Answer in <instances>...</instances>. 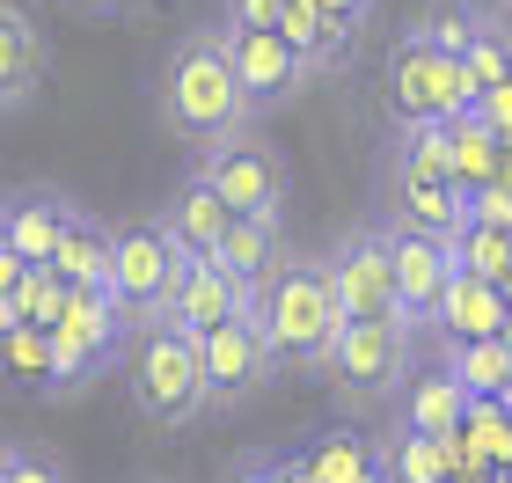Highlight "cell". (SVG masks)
Here are the masks:
<instances>
[{"label": "cell", "instance_id": "1f68e13d", "mask_svg": "<svg viewBox=\"0 0 512 483\" xmlns=\"http://www.w3.org/2000/svg\"><path fill=\"white\" fill-rule=\"evenodd\" d=\"M66 308V279L52 264H30L22 271V286H15V322H30V330H52Z\"/></svg>", "mask_w": 512, "mask_h": 483}, {"label": "cell", "instance_id": "52a82bcc", "mask_svg": "<svg viewBox=\"0 0 512 483\" xmlns=\"http://www.w3.org/2000/svg\"><path fill=\"white\" fill-rule=\"evenodd\" d=\"M198 176L227 198L235 220H278V205H286V161H278V147L256 140V132H235V140L205 147Z\"/></svg>", "mask_w": 512, "mask_h": 483}, {"label": "cell", "instance_id": "d6a6232c", "mask_svg": "<svg viewBox=\"0 0 512 483\" xmlns=\"http://www.w3.org/2000/svg\"><path fill=\"white\" fill-rule=\"evenodd\" d=\"M469 220L476 227H505V235H512V191H505V183H483V191L469 198Z\"/></svg>", "mask_w": 512, "mask_h": 483}, {"label": "cell", "instance_id": "cb8c5ba5", "mask_svg": "<svg viewBox=\"0 0 512 483\" xmlns=\"http://www.w3.org/2000/svg\"><path fill=\"white\" fill-rule=\"evenodd\" d=\"M300 469H308L315 483H374L381 476V454L359 440V432H315L308 447H300Z\"/></svg>", "mask_w": 512, "mask_h": 483}, {"label": "cell", "instance_id": "ee69618b", "mask_svg": "<svg viewBox=\"0 0 512 483\" xmlns=\"http://www.w3.org/2000/svg\"><path fill=\"white\" fill-rule=\"evenodd\" d=\"M498 344H505V352H512V308H505V330H498Z\"/></svg>", "mask_w": 512, "mask_h": 483}, {"label": "cell", "instance_id": "4316f807", "mask_svg": "<svg viewBox=\"0 0 512 483\" xmlns=\"http://www.w3.org/2000/svg\"><path fill=\"white\" fill-rule=\"evenodd\" d=\"M454 264L469 271V279H483V286H498L505 301H512V235L505 227H461L454 235Z\"/></svg>", "mask_w": 512, "mask_h": 483}, {"label": "cell", "instance_id": "4fadbf2b", "mask_svg": "<svg viewBox=\"0 0 512 483\" xmlns=\"http://www.w3.org/2000/svg\"><path fill=\"white\" fill-rule=\"evenodd\" d=\"M388 227V257H395V301H403V322H432V308L447 301V286H454V242H439V235H410V227Z\"/></svg>", "mask_w": 512, "mask_h": 483}, {"label": "cell", "instance_id": "7bdbcfd3", "mask_svg": "<svg viewBox=\"0 0 512 483\" xmlns=\"http://www.w3.org/2000/svg\"><path fill=\"white\" fill-rule=\"evenodd\" d=\"M8 462H15V447H8V440H0V483H8Z\"/></svg>", "mask_w": 512, "mask_h": 483}, {"label": "cell", "instance_id": "7402d4cb", "mask_svg": "<svg viewBox=\"0 0 512 483\" xmlns=\"http://www.w3.org/2000/svg\"><path fill=\"white\" fill-rule=\"evenodd\" d=\"M110 249H118V227H103L96 213H74V227H66V242H59V257H52V271L66 286H110Z\"/></svg>", "mask_w": 512, "mask_h": 483}, {"label": "cell", "instance_id": "d590c367", "mask_svg": "<svg viewBox=\"0 0 512 483\" xmlns=\"http://www.w3.org/2000/svg\"><path fill=\"white\" fill-rule=\"evenodd\" d=\"M8 483H66L52 454H30V447H15V462H8Z\"/></svg>", "mask_w": 512, "mask_h": 483}, {"label": "cell", "instance_id": "3957f363", "mask_svg": "<svg viewBox=\"0 0 512 483\" xmlns=\"http://www.w3.org/2000/svg\"><path fill=\"white\" fill-rule=\"evenodd\" d=\"M125 388L139 403V418L154 425H191L213 410V396H205V352L191 330H176L169 315L139 322L132 344H125Z\"/></svg>", "mask_w": 512, "mask_h": 483}, {"label": "cell", "instance_id": "d4e9b609", "mask_svg": "<svg viewBox=\"0 0 512 483\" xmlns=\"http://www.w3.org/2000/svg\"><path fill=\"white\" fill-rule=\"evenodd\" d=\"M0 374H8L15 388H30V396H59V359H52V330H8V344H0Z\"/></svg>", "mask_w": 512, "mask_h": 483}, {"label": "cell", "instance_id": "277c9868", "mask_svg": "<svg viewBox=\"0 0 512 483\" xmlns=\"http://www.w3.org/2000/svg\"><path fill=\"white\" fill-rule=\"evenodd\" d=\"M381 88H388V118L395 125H454L476 110V88H469V66L432 52L417 30H403L388 44V66H381Z\"/></svg>", "mask_w": 512, "mask_h": 483}, {"label": "cell", "instance_id": "836d02e7", "mask_svg": "<svg viewBox=\"0 0 512 483\" xmlns=\"http://www.w3.org/2000/svg\"><path fill=\"white\" fill-rule=\"evenodd\" d=\"M286 0H227V30H278Z\"/></svg>", "mask_w": 512, "mask_h": 483}, {"label": "cell", "instance_id": "f1b7e54d", "mask_svg": "<svg viewBox=\"0 0 512 483\" xmlns=\"http://www.w3.org/2000/svg\"><path fill=\"white\" fill-rule=\"evenodd\" d=\"M461 447H469L491 476H505L512 469V410L498 396L491 403H469V418H461Z\"/></svg>", "mask_w": 512, "mask_h": 483}, {"label": "cell", "instance_id": "ffe728a7", "mask_svg": "<svg viewBox=\"0 0 512 483\" xmlns=\"http://www.w3.org/2000/svg\"><path fill=\"white\" fill-rule=\"evenodd\" d=\"M461 418H469V396H461V381L447 374V366L403 381V432H417V440H447V432H461Z\"/></svg>", "mask_w": 512, "mask_h": 483}, {"label": "cell", "instance_id": "e575fe53", "mask_svg": "<svg viewBox=\"0 0 512 483\" xmlns=\"http://www.w3.org/2000/svg\"><path fill=\"white\" fill-rule=\"evenodd\" d=\"M476 118L498 132V140H512V81H498V88H483L476 96Z\"/></svg>", "mask_w": 512, "mask_h": 483}, {"label": "cell", "instance_id": "484cf974", "mask_svg": "<svg viewBox=\"0 0 512 483\" xmlns=\"http://www.w3.org/2000/svg\"><path fill=\"white\" fill-rule=\"evenodd\" d=\"M447 374L461 381V396H469V403H491V396H505V388H512V352H505L498 337L454 344V352H447Z\"/></svg>", "mask_w": 512, "mask_h": 483}, {"label": "cell", "instance_id": "9a60e30c", "mask_svg": "<svg viewBox=\"0 0 512 483\" xmlns=\"http://www.w3.org/2000/svg\"><path fill=\"white\" fill-rule=\"evenodd\" d=\"M74 213H81L74 198L30 183V191H8V198H0V235H8V249H15L22 264H52L59 242H66V227H74Z\"/></svg>", "mask_w": 512, "mask_h": 483}, {"label": "cell", "instance_id": "7c38bea8", "mask_svg": "<svg viewBox=\"0 0 512 483\" xmlns=\"http://www.w3.org/2000/svg\"><path fill=\"white\" fill-rule=\"evenodd\" d=\"M220 37H227V59H235V81H242L249 110H278L308 88V59L278 30H220Z\"/></svg>", "mask_w": 512, "mask_h": 483}, {"label": "cell", "instance_id": "9c48e42d", "mask_svg": "<svg viewBox=\"0 0 512 483\" xmlns=\"http://www.w3.org/2000/svg\"><path fill=\"white\" fill-rule=\"evenodd\" d=\"M330 286L344 322H403V301H395V257H388V227H352L330 257Z\"/></svg>", "mask_w": 512, "mask_h": 483}, {"label": "cell", "instance_id": "5b68a950", "mask_svg": "<svg viewBox=\"0 0 512 483\" xmlns=\"http://www.w3.org/2000/svg\"><path fill=\"white\" fill-rule=\"evenodd\" d=\"M132 330H139V322L118 308V293H110V286H81V293L66 286V308H59V322H52L59 396H81V388L132 344Z\"/></svg>", "mask_w": 512, "mask_h": 483}, {"label": "cell", "instance_id": "f546056e", "mask_svg": "<svg viewBox=\"0 0 512 483\" xmlns=\"http://www.w3.org/2000/svg\"><path fill=\"white\" fill-rule=\"evenodd\" d=\"M469 88L483 96V88H498V81H512V22L498 15V8H483V22H476V44H469Z\"/></svg>", "mask_w": 512, "mask_h": 483}, {"label": "cell", "instance_id": "ba28073f", "mask_svg": "<svg viewBox=\"0 0 512 483\" xmlns=\"http://www.w3.org/2000/svg\"><path fill=\"white\" fill-rule=\"evenodd\" d=\"M176 271H183V249L169 242L161 213L118 227V249H110V293H118V308H125L132 322H154V315H161Z\"/></svg>", "mask_w": 512, "mask_h": 483}, {"label": "cell", "instance_id": "d6986e66", "mask_svg": "<svg viewBox=\"0 0 512 483\" xmlns=\"http://www.w3.org/2000/svg\"><path fill=\"white\" fill-rule=\"evenodd\" d=\"M213 264H220L227 279H235L249 301H256V293L278 279V264H286V235H278V220H235Z\"/></svg>", "mask_w": 512, "mask_h": 483}, {"label": "cell", "instance_id": "ab89813d", "mask_svg": "<svg viewBox=\"0 0 512 483\" xmlns=\"http://www.w3.org/2000/svg\"><path fill=\"white\" fill-rule=\"evenodd\" d=\"M227 483H271V454H249V462L227 476Z\"/></svg>", "mask_w": 512, "mask_h": 483}, {"label": "cell", "instance_id": "60d3db41", "mask_svg": "<svg viewBox=\"0 0 512 483\" xmlns=\"http://www.w3.org/2000/svg\"><path fill=\"white\" fill-rule=\"evenodd\" d=\"M8 330H22V322H15V301H0V344H8Z\"/></svg>", "mask_w": 512, "mask_h": 483}, {"label": "cell", "instance_id": "7a4b0ae2", "mask_svg": "<svg viewBox=\"0 0 512 483\" xmlns=\"http://www.w3.org/2000/svg\"><path fill=\"white\" fill-rule=\"evenodd\" d=\"M256 322H264L278 366H330L337 337H344V308H337L330 264L322 257H286L278 279L256 293Z\"/></svg>", "mask_w": 512, "mask_h": 483}, {"label": "cell", "instance_id": "ac0fdd59", "mask_svg": "<svg viewBox=\"0 0 512 483\" xmlns=\"http://www.w3.org/2000/svg\"><path fill=\"white\" fill-rule=\"evenodd\" d=\"M505 293L498 286H483V279H469V271H454V286H447V301L432 308V330H439V344H483V337H498L505 330Z\"/></svg>", "mask_w": 512, "mask_h": 483}, {"label": "cell", "instance_id": "6da1fadb", "mask_svg": "<svg viewBox=\"0 0 512 483\" xmlns=\"http://www.w3.org/2000/svg\"><path fill=\"white\" fill-rule=\"evenodd\" d=\"M249 96L235 81V59H227V37L220 30H191L176 37L169 66H161V125L176 132V140H191L198 154L249 132Z\"/></svg>", "mask_w": 512, "mask_h": 483}, {"label": "cell", "instance_id": "e0dca14e", "mask_svg": "<svg viewBox=\"0 0 512 483\" xmlns=\"http://www.w3.org/2000/svg\"><path fill=\"white\" fill-rule=\"evenodd\" d=\"M44 81V30L22 0H0V118L22 110Z\"/></svg>", "mask_w": 512, "mask_h": 483}, {"label": "cell", "instance_id": "8d00e7d4", "mask_svg": "<svg viewBox=\"0 0 512 483\" xmlns=\"http://www.w3.org/2000/svg\"><path fill=\"white\" fill-rule=\"evenodd\" d=\"M315 8L330 15L344 37H359V30H366V15H374V0H315Z\"/></svg>", "mask_w": 512, "mask_h": 483}, {"label": "cell", "instance_id": "5bb4252c", "mask_svg": "<svg viewBox=\"0 0 512 483\" xmlns=\"http://www.w3.org/2000/svg\"><path fill=\"white\" fill-rule=\"evenodd\" d=\"M249 308H256V301H249L235 279H227L213 257H183L176 286H169V301H161V315H169L176 330H191V337L220 330V322H235V315H249Z\"/></svg>", "mask_w": 512, "mask_h": 483}, {"label": "cell", "instance_id": "44dd1931", "mask_svg": "<svg viewBox=\"0 0 512 483\" xmlns=\"http://www.w3.org/2000/svg\"><path fill=\"white\" fill-rule=\"evenodd\" d=\"M498 161H505V140L476 118V110L447 125V176H454V191H461V198H476L483 183H498Z\"/></svg>", "mask_w": 512, "mask_h": 483}, {"label": "cell", "instance_id": "74e56055", "mask_svg": "<svg viewBox=\"0 0 512 483\" xmlns=\"http://www.w3.org/2000/svg\"><path fill=\"white\" fill-rule=\"evenodd\" d=\"M22 271H30V264H22V257H15V249H8V235H0V301H15V286H22Z\"/></svg>", "mask_w": 512, "mask_h": 483}, {"label": "cell", "instance_id": "f35d334b", "mask_svg": "<svg viewBox=\"0 0 512 483\" xmlns=\"http://www.w3.org/2000/svg\"><path fill=\"white\" fill-rule=\"evenodd\" d=\"M271 483H315V476L300 469V454H271Z\"/></svg>", "mask_w": 512, "mask_h": 483}, {"label": "cell", "instance_id": "83f0119b", "mask_svg": "<svg viewBox=\"0 0 512 483\" xmlns=\"http://www.w3.org/2000/svg\"><path fill=\"white\" fill-rule=\"evenodd\" d=\"M476 22H483V0H432V8L417 15L410 30L425 37L432 52H447V59H469V44H476Z\"/></svg>", "mask_w": 512, "mask_h": 483}, {"label": "cell", "instance_id": "603a6c76", "mask_svg": "<svg viewBox=\"0 0 512 483\" xmlns=\"http://www.w3.org/2000/svg\"><path fill=\"white\" fill-rule=\"evenodd\" d=\"M278 37H286L300 59H308V74H330V66H344V59H352V44H359V37H344L337 22L315 8V0H286V15H278Z\"/></svg>", "mask_w": 512, "mask_h": 483}, {"label": "cell", "instance_id": "f6af8a7d", "mask_svg": "<svg viewBox=\"0 0 512 483\" xmlns=\"http://www.w3.org/2000/svg\"><path fill=\"white\" fill-rule=\"evenodd\" d=\"M498 15H505V22H512V0H498Z\"/></svg>", "mask_w": 512, "mask_h": 483}, {"label": "cell", "instance_id": "30bf717a", "mask_svg": "<svg viewBox=\"0 0 512 483\" xmlns=\"http://www.w3.org/2000/svg\"><path fill=\"white\" fill-rule=\"evenodd\" d=\"M198 352H205V396H213V403H249L256 388H271V374H278L256 308L235 315V322H220V330H205Z\"/></svg>", "mask_w": 512, "mask_h": 483}, {"label": "cell", "instance_id": "8992f818", "mask_svg": "<svg viewBox=\"0 0 512 483\" xmlns=\"http://www.w3.org/2000/svg\"><path fill=\"white\" fill-rule=\"evenodd\" d=\"M322 374L337 381L344 403H381L410 381V322H344L337 352Z\"/></svg>", "mask_w": 512, "mask_h": 483}, {"label": "cell", "instance_id": "bcb514c9", "mask_svg": "<svg viewBox=\"0 0 512 483\" xmlns=\"http://www.w3.org/2000/svg\"><path fill=\"white\" fill-rule=\"evenodd\" d=\"M498 403H505V410H512V388H505V396H498Z\"/></svg>", "mask_w": 512, "mask_h": 483}, {"label": "cell", "instance_id": "8fae6325", "mask_svg": "<svg viewBox=\"0 0 512 483\" xmlns=\"http://www.w3.org/2000/svg\"><path fill=\"white\" fill-rule=\"evenodd\" d=\"M388 220L410 227V235L454 242L461 227H469V198L454 191L447 169H417L410 154H388Z\"/></svg>", "mask_w": 512, "mask_h": 483}, {"label": "cell", "instance_id": "2e32d148", "mask_svg": "<svg viewBox=\"0 0 512 483\" xmlns=\"http://www.w3.org/2000/svg\"><path fill=\"white\" fill-rule=\"evenodd\" d=\"M161 227H169V242L183 249V257H220V242H227V227H235V213H227V198L191 169V176L176 183V198L161 205Z\"/></svg>", "mask_w": 512, "mask_h": 483}, {"label": "cell", "instance_id": "b9f144b4", "mask_svg": "<svg viewBox=\"0 0 512 483\" xmlns=\"http://www.w3.org/2000/svg\"><path fill=\"white\" fill-rule=\"evenodd\" d=\"M498 183H505V191H512V140H505V161H498Z\"/></svg>", "mask_w": 512, "mask_h": 483}, {"label": "cell", "instance_id": "4dcf8cb0", "mask_svg": "<svg viewBox=\"0 0 512 483\" xmlns=\"http://www.w3.org/2000/svg\"><path fill=\"white\" fill-rule=\"evenodd\" d=\"M381 476H388V483H447V462H439V440L395 432V440L381 447Z\"/></svg>", "mask_w": 512, "mask_h": 483}]
</instances>
